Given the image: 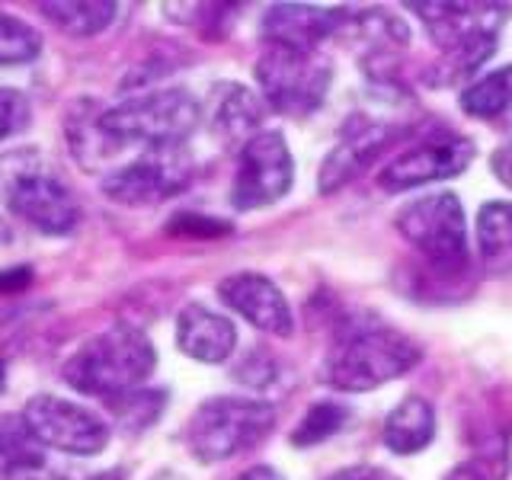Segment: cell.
Masks as SVG:
<instances>
[{
    "label": "cell",
    "instance_id": "cell-12",
    "mask_svg": "<svg viewBox=\"0 0 512 480\" xmlns=\"http://www.w3.org/2000/svg\"><path fill=\"white\" fill-rule=\"evenodd\" d=\"M394 125L372 119V116H349L343 125L340 141L333 144V151L324 157L317 176V189L320 196H330V192L343 189L352 183L356 176L375 164V157L388 148V141H394Z\"/></svg>",
    "mask_w": 512,
    "mask_h": 480
},
{
    "label": "cell",
    "instance_id": "cell-27",
    "mask_svg": "<svg viewBox=\"0 0 512 480\" xmlns=\"http://www.w3.org/2000/svg\"><path fill=\"white\" fill-rule=\"evenodd\" d=\"M29 100L13 87H0V141H7L10 135L23 132L29 125Z\"/></svg>",
    "mask_w": 512,
    "mask_h": 480
},
{
    "label": "cell",
    "instance_id": "cell-21",
    "mask_svg": "<svg viewBox=\"0 0 512 480\" xmlns=\"http://www.w3.org/2000/svg\"><path fill=\"white\" fill-rule=\"evenodd\" d=\"M458 106L474 119H500L506 112H512V64L480 77L471 87H464Z\"/></svg>",
    "mask_w": 512,
    "mask_h": 480
},
{
    "label": "cell",
    "instance_id": "cell-7",
    "mask_svg": "<svg viewBox=\"0 0 512 480\" xmlns=\"http://www.w3.org/2000/svg\"><path fill=\"white\" fill-rule=\"evenodd\" d=\"M256 84L269 109L282 116L304 119L311 116L320 103L327 100L330 90V61L317 52H295V48L266 45L263 55L256 58Z\"/></svg>",
    "mask_w": 512,
    "mask_h": 480
},
{
    "label": "cell",
    "instance_id": "cell-17",
    "mask_svg": "<svg viewBox=\"0 0 512 480\" xmlns=\"http://www.w3.org/2000/svg\"><path fill=\"white\" fill-rule=\"evenodd\" d=\"M266 100L244 84H218L208 100V128L224 144H244L263 132Z\"/></svg>",
    "mask_w": 512,
    "mask_h": 480
},
{
    "label": "cell",
    "instance_id": "cell-6",
    "mask_svg": "<svg viewBox=\"0 0 512 480\" xmlns=\"http://www.w3.org/2000/svg\"><path fill=\"white\" fill-rule=\"evenodd\" d=\"M394 228L439 276H458L468 269V221L455 192H432L407 202L397 212Z\"/></svg>",
    "mask_w": 512,
    "mask_h": 480
},
{
    "label": "cell",
    "instance_id": "cell-28",
    "mask_svg": "<svg viewBox=\"0 0 512 480\" xmlns=\"http://www.w3.org/2000/svg\"><path fill=\"white\" fill-rule=\"evenodd\" d=\"M234 378H240L244 384H250V388H266V384L276 378V362L266 359L263 352H250V356L237 365Z\"/></svg>",
    "mask_w": 512,
    "mask_h": 480
},
{
    "label": "cell",
    "instance_id": "cell-15",
    "mask_svg": "<svg viewBox=\"0 0 512 480\" xmlns=\"http://www.w3.org/2000/svg\"><path fill=\"white\" fill-rule=\"evenodd\" d=\"M346 10L311 7V4H272L260 23L266 45L317 52V45L343 29Z\"/></svg>",
    "mask_w": 512,
    "mask_h": 480
},
{
    "label": "cell",
    "instance_id": "cell-26",
    "mask_svg": "<svg viewBox=\"0 0 512 480\" xmlns=\"http://www.w3.org/2000/svg\"><path fill=\"white\" fill-rule=\"evenodd\" d=\"M116 474H80L71 468H55L42 455H29L10 464L7 480H112Z\"/></svg>",
    "mask_w": 512,
    "mask_h": 480
},
{
    "label": "cell",
    "instance_id": "cell-5",
    "mask_svg": "<svg viewBox=\"0 0 512 480\" xmlns=\"http://www.w3.org/2000/svg\"><path fill=\"white\" fill-rule=\"evenodd\" d=\"M202 119L199 100L183 87L148 90L128 96L119 106L100 112V128L125 148V144H148V148H164V144H183Z\"/></svg>",
    "mask_w": 512,
    "mask_h": 480
},
{
    "label": "cell",
    "instance_id": "cell-18",
    "mask_svg": "<svg viewBox=\"0 0 512 480\" xmlns=\"http://www.w3.org/2000/svg\"><path fill=\"white\" fill-rule=\"evenodd\" d=\"M436 436V413L426 397L407 394L384 420L381 439L394 455H416Z\"/></svg>",
    "mask_w": 512,
    "mask_h": 480
},
{
    "label": "cell",
    "instance_id": "cell-36",
    "mask_svg": "<svg viewBox=\"0 0 512 480\" xmlns=\"http://www.w3.org/2000/svg\"><path fill=\"white\" fill-rule=\"evenodd\" d=\"M0 445H4V442H0Z\"/></svg>",
    "mask_w": 512,
    "mask_h": 480
},
{
    "label": "cell",
    "instance_id": "cell-29",
    "mask_svg": "<svg viewBox=\"0 0 512 480\" xmlns=\"http://www.w3.org/2000/svg\"><path fill=\"white\" fill-rule=\"evenodd\" d=\"M445 480H500V468L493 464V458H471V461H464L458 464V468L448 471Z\"/></svg>",
    "mask_w": 512,
    "mask_h": 480
},
{
    "label": "cell",
    "instance_id": "cell-11",
    "mask_svg": "<svg viewBox=\"0 0 512 480\" xmlns=\"http://www.w3.org/2000/svg\"><path fill=\"white\" fill-rule=\"evenodd\" d=\"M474 160V141L461 135H439L426 138L413 148L394 154L384 170L378 173V186L388 192H404L413 186H426L436 180H448L468 170Z\"/></svg>",
    "mask_w": 512,
    "mask_h": 480
},
{
    "label": "cell",
    "instance_id": "cell-24",
    "mask_svg": "<svg viewBox=\"0 0 512 480\" xmlns=\"http://www.w3.org/2000/svg\"><path fill=\"white\" fill-rule=\"evenodd\" d=\"M42 55V36L36 26L16 20L10 13H0V68L29 64Z\"/></svg>",
    "mask_w": 512,
    "mask_h": 480
},
{
    "label": "cell",
    "instance_id": "cell-31",
    "mask_svg": "<svg viewBox=\"0 0 512 480\" xmlns=\"http://www.w3.org/2000/svg\"><path fill=\"white\" fill-rule=\"evenodd\" d=\"M327 480H400V477L378 468V464H352V468L330 474Z\"/></svg>",
    "mask_w": 512,
    "mask_h": 480
},
{
    "label": "cell",
    "instance_id": "cell-13",
    "mask_svg": "<svg viewBox=\"0 0 512 480\" xmlns=\"http://www.w3.org/2000/svg\"><path fill=\"white\" fill-rule=\"evenodd\" d=\"M410 10L420 13V23L426 26L429 39L442 52L496 39L509 13V7L500 4H410Z\"/></svg>",
    "mask_w": 512,
    "mask_h": 480
},
{
    "label": "cell",
    "instance_id": "cell-2",
    "mask_svg": "<svg viewBox=\"0 0 512 480\" xmlns=\"http://www.w3.org/2000/svg\"><path fill=\"white\" fill-rule=\"evenodd\" d=\"M157 352L144 330L132 324H112L80 343L61 365L64 384L90 397L116 400L138 391L154 375Z\"/></svg>",
    "mask_w": 512,
    "mask_h": 480
},
{
    "label": "cell",
    "instance_id": "cell-35",
    "mask_svg": "<svg viewBox=\"0 0 512 480\" xmlns=\"http://www.w3.org/2000/svg\"><path fill=\"white\" fill-rule=\"evenodd\" d=\"M154 480H183L180 474H173V471H164V474H157Z\"/></svg>",
    "mask_w": 512,
    "mask_h": 480
},
{
    "label": "cell",
    "instance_id": "cell-19",
    "mask_svg": "<svg viewBox=\"0 0 512 480\" xmlns=\"http://www.w3.org/2000/svg\"><path fill=\"white\" fill-rule=\"evenodd\" d=\"M477 250L487 276H512V202H484L477 212Z\"/></svg>",
    "mask_w": 512,
    "mask_h": 480
},
{
    "label": "cell",
    "instance_id": "cell-4",
    "mask_svg": "<svg viewBox=\"0 0 512 480\" xmlns=\"http://www.w3.org/2000/svg\"><path fill=\"white\" fill-rule=\"evenodd\" d=\"M0 192L10 212L48 237H64L80 224V205L39 154H10L0 160Z\"/></svg>",
    "mask_w": 512,
    "mask_h": 480
},
{
    "label": "cell",
    "instance_id": "cell-30",
    "mask_svg": "<svg viewBox=\"0 0 512 480\" xmlns=\"http://www.w3.org/2000/svg\"><path fill=\"white\" fill-rule=\"evenodd\" d=\"M170 231H176V234H189V231H196V234H224V231H228V224H221L218 218L176 215L173 224H170Z\"/></svg>",
    "mask_w": 512,
    "mask_h": 480
},
{
    "label": "cell",
    "instance_id": "cell-23",
    "mask_svg": "<svg viewBox=\"0 0 512 480\" xmlns=\"http://www.w3.org/2000/svg\"><path fill=\"white\" fill-rule=\"evenodd\" d=\"M349 423V407L336 404V400H320V404L308 407V413L301 416V423L292 432V445L295 448H311L327 442L330 436H336L343 426Z\"/></svg>",
    "mask_w": 512,
    "mask_h": 480
},
{
    "label": "cell",
    "instance_id": "cell-32",
    "mask_svg": "<svg viewBox=\"0 0 512 480\" xmlns=\"http://www.w3.org/2000/svg\"><path fill=\"white\" fill-rule=\"evenodd\" d=\"M490 170H493V176H496V180H500L506 189H512V138L503 141L500 148L493 151V157H490Z\"/></svg>",
    "mask_w": 512,
    "mask_h": 480
},
{
    "label": "cell",
    "instance_id": "cell-1",
    "mask_svg": "<svg viewBox=\"0 0 512 480\" xmlns=\"http://www.w3.org/2000/svg\"><path fill=\"white\" fill-rule=\"evenodd\" d=\"M423 359L420 346L410 336L384 324H343L336 333L324 365H320V381L336 391L362 394L375 391L400 375H407Z\"/></svg>",
    "mask_w": 512,
    "mask_h": 480
},
{
    "label": "cell",
    "instance_id": "cell-20",
    "mask_svg": "<svg viewBox=\"0 0 512 480\" xmlns=\"http://www.w3.org/2000/svg\"><path fill=\"white\" fill-rule=\"evenodd\" d=\"M39 10L71 39L100 36L103 29L112 26V20H116V13H119V7L112 4V0H77V4L52 0V4H39Z\"/></svg>",
    "mask_w": 512,
    "mask_h": 480
},
{
    "label": "cell",
    "instance_id": "cell-22",
    "mask_svg": "<svg viewBox=\"0 0 512 480\" xmlns=\"http://www.w3.org/2000/svg\"><path fill=\"white\" fill-rule=\"evenodd\" d=\"M493 52H496V39L461 45V48H455V52H442V61L432 64L426 80L432 87H452V84H458V80L471 77Z\"/></svg>",
    "mask_w": 512,
    "mask_h": 480
},
{
    "label": "cell",
    "instance_id": "cell-14",
    "mask_svg": "<svg viewBox=\"0 0 512 480\" xmlns=\"http://www.w3.org/2000/svg\"><path fill=\"white\" fill-rule=\"evenodd\" d=\"M218 298L228 304L234 314H240L250 327L263 330L269 336H292L295 317L288 308L279 285L260 276V272H234V276L218 282Z\"/></svg>",
    "mask_w": 512,
    "mask_h": 480
},
{
    "label": "cell",
    "instance_id": "cell-9",
    "mask_svg": "<svg viewBox=\"0 0 512 480\" xmlns=\"http://www.w3.org/2000/svg\"><path fill=\"white\" fill-rule=\"evenodd\" d=\"M20 423L36 445L55 448L64 455L93 458L109 445V426L103 416L52 394L32 397L20 413Z\"/></svg>",
    "mask_w": 512,
    "mask_h": 480
},
{
    "label": "cell",
    "instance_id": "cell-25",
    "mask_svg": "<svg viewBox=\"0 0 512 480\" xmlns=\"http://www.w3.org/2000/svg\"><path fill=\"white\" fill-rule=\"evenodd\" d=\"M112 413L125 432H141L148 429L160 413L167 407V394L164 391H151V388H138L132 394H122L116 400H109Z\"/></svg>",
    "mask_w": 512,
    "mask_h": 480
},
{
    "label": "cell",
    "instance_id": "cell-3",
    "mask_svg": "<svg viewBox=\"0 0 512 480\" xmlns=\"http://www.w3.org/2000/svg\"><path fill=\"white\" fill-rule=\"evenodd\" d=\"M272 426H276V410L266 400L212 397L202 400L189 416L186 448L202 464H221L247 455L269 436Z\"/></svg>",
    "mask_w": 512,
    "mask_h": 480
},
{
    "label": "cell",
    "instance_id": "cell-10",
    "mask_svg": "<svg viewBox=\"0 0 512 480\" xmlns=\"http://www.w3.org/2000/svg\"><path fill=\"white\" fill-rule=\"evenodd\" d=\"M295 183V157L282 132H260L237 154V173L231 183V205L237 212L276 205Z\"/></svg>",
    "mask_w": 512,
    "mask_h": 480
},
{
    "label": "cell",
    "instance_id": "cell-8",
    "mask_svg": "<svg viewBox=\"0 0 512 480\" xmlns=\"http://www.w3.org/2000/svg\"><path fill=\"white\" fill-rule=\"evenodd\" d=\"M192 154L186 144H164V148H148L132 164L116 167L103 176V196L119 205H157L192 183Z\"/></svg>",
    "mask_w": 512,
    "mask_h": 480
},
{
    "label": "cell",
    "instance_id": "cell-34",
    "mask_svg": "<svg viewBox=\"0 0 512 480\" xmlns=\"http://www.w3.org/2000/svg\"><path fill=\"white\" fill-rule=\"evenodd\" d=\"M237 480H285L276 468H269V464H256V468L244 471Z\"/></svg>",
    "mask_w": 512,
    "mask_h": 480
},
{
    "label": "cell",
    "instance_id": "cell-16",
    "mask_svg": "<svg viewBox=\"0 0 512 480\" xmlns=\"http://www.w3.org/2000/svg\"><path fill=\"white\" fill-rule=\"evenodd\" d=\"M176 346L183 356L205 365L228 362L237 349V327L224 314L192 301L176 317Z\"/></svg>",
    "mask_w": 512,
    "mask_h": 480
},
{
    "label": "cell",
    "instance_id": "cell-33",
    "mask_svg": "<svg viewBox=\"0 0 512 480\" xmlns=\"http://www.w3.org/2000/svg\"><path fill=\"white\" fill-rule=\"evenodd\" d=\"M32 279V269L20 266V269H10V272H0V292H13V288H23Z\"/></svg>",
    "mask_w": 512,
    "mask_h": 480
}]
</instances>
